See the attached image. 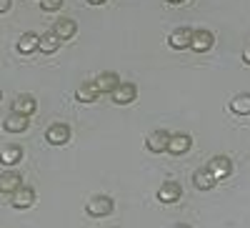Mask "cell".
<instances>
[{
    "label": "cell",
    "mask_w": 250,
    "mask_h": 228,
    "mask_svg": "<svg viewBox=\"0 0 250 228\" xmlns=\"http://www.w3.org/2000/svg\"><path fill=\"white\" fill-rule=\"evenodd\" d=\"M20 158H23V148L20 146H8V148L0 151V163L3 165H18Z\"/></svg>",
    "instance_id": "cell-19"
},
{
    "label": "cell",
    "mask_w": 250,
    "mask_h": 228,
    "mask_svg": "<svg viewBox=\"0 0 250 228\" xmlns=\"http://www.w3.org/2000/svg\"><path fill=\"white\" fill-rule=\"evenodd\" d=\"M60 43H62V40L50 30V33H45V35H40V48H38V50H43L45 55H50V53H55V50L60 48Z\"/></svg>",
    "instance_id": "cell-21"
},
{
    "label": "cell",
    "mask_w": 250,
    "mask_h": 228,
    "mask_svg": "<svg viewBox=\"0 0 250 228\" xmlns=\"http://www.w3.org/2000/svg\"><path fill=\"white\" fill-rule=\"evenodd\" d=\"M13 5V0H0V13H8Z\"/></svg>",
    "instance_id": "cell-23"
},
{
    "label": "cell",
    "mask_w": 250,
    "mask_h": 228,
    "mask_svg": "<svg viewBox=\"0 0 250 228\" xmlns=\"http://www.w3.org/2000/svg\"><path fill=\"white\" fill-rule=\"evenodd\" d=\"M23 185V176L18 171H5L0 176V193H15Z\"/></svg>",
    "instance_id": "cell-13"
},
{
    "label": "cell",
    "mask_w": 250,
    "mask_h": 228,
    "mask_svg": "<svg viewBox=\"0 0 250 228\" xmlns=\"http://www.w3.org/2000/svg\"><path fill=\"white\" fill-rule=\"evenodd\" d=\"M243 60H245V63H248V66H250V46H248V48H245V53H243Z\"/></svg>",
    "instance_id": "cell-24"
},
{
    "label": "cell",
    "mask_w": 250,
    "mask_h": 228,
    "mask_svg": "<svg viewBox=\"0 0 250 228\" xmlns=\"http://www.w3.org/2000/svg\"><path fill=\"white\" fill-rule=\"evenodd\" d=\"M60 5H62V0H43V3H40V8L45 13H55V10H60Z\"/></svg>",
    "instance_id": "cell-22"
},
{
    "label": "cell",
    "mask_w": 250,
    "mask_h": 228,
    "mask_svg": "<svg viewBox=\"0 0 250 228\" xmlns=\"http://www.w3.org/2000/svg\"><path fill=\"white\" fill-rule=\"evenodd\" d=\"M168 140H170V133L153 131L148 138H145V148H148L150 153H165L168 151Z\"/></svg>",
    "instance_id": "cell-7"
},
{
    "label": "cell",
    "mask_w": 250,
    "mask_h": 228,
    "mask_svg": "<svg viewBox=\"0 0 250 228\" xmlns=\"http://www.w3.org/2000/svg\"><path fill=\"white\" fill-rule=\"evenodd\" d=\"M98 95H100V91H98L95 80H85V83H80V86L75 88V100L78 103H95Z\"/></svg>",
    "instance_id": "cell-11"
},
{
    "label": "cell",
    "mask_w": 250,
    "mask_h": 228,
    "mask_svg": "<svg viewBox=\"0 0 250 228\" xmlns=\"http://www.w3.org/2000/svg\"><path fill=\"white\" fill-rule=\"evenodd\" d=\"M230 111L235 115H250V93H240L230 100Z\"/></svg>",
    "instance_id": "cell-20"
},
{
    "label": "cell",
    "mask_w": 250,
    "mask_h": 228,
    "mask_svg": "<svg viewBox=\"0 0 250 228\" xmlns=\"http://www.w3.org/2000/svg\"><path fill=\"white\" fill-rule=\"evenodd\" d=\"M35 108H38V103H35V98H33V95H28V93L18 95V98L13 100V113L33 115V113H35Z\"/></svg>",
    "instance_id": "cell-16"
},
{
    "label": "cell",
    "mask_w": 250,
    "mask_h": 228,
    "mask_svg": "<svg viewBox=\"0 0 250 228\" xmlns=\"http://www.w3.org/2000/svg\"><path fill=\"white\" fill-rule=\"evenodd\" d=\"M190 146H193V140H190V136H188V133H173L170 140H168V153L183 156V153L190 151Z\"/></svg>",
    "instance_id": "cell-9"
},
{
    "label": "cell",
    "mask_w": 250,
    "mask_h": 228,
    "mask_svg": "<svg viewBox=\"0 0 250 228\" xmlns=\"http://www.w3.org/2000/svg\"><path fill=\"white\" fill-rule=\"evenodd\" d=\"M173 228H190V226H185V223H178V226H173Z\"/></svg>",
    "instance_id": "cell-27"
},
{
    "label": "cell",
    "mask_w": 250,
    "mask_h": 228,
    "mask_svg": "<svg viewBox=\"0 0 250 228\" xmlns=\"http://www.w3.org/2000/svg\"><path fill=\"white\" fill-rule=\"evenodd\" d=\"M40 48V35L35 33H25V35H20L18 40V53H23V55H30Z\"/></svg>",
    "instance_id": "cell-18"
},
{
    "label": "cell",
    "mask_w": 250,
    "mask_h": 228,
    "mask_svg": "<svg viewBox=\"0 0 250 228\" xmlns=\"http://www.w3.org/2000/svg\"><path fill=\"white\" fill-rule=\"evenodd\" d=\"M33 203H35V191L30 188V185H20L15 193H10V205L18 208V211L33 208Z\"/></svg>",
    "instance_id": "cell-2"
},
{
    "label": "cell",
    "mask_w": 250,
    "mask_h": 228,
    "mask_svg": "<svg viewBox=\"0 0 250 228\" xmlns=\"http://www.w3.org/2000/svg\"><path fill=\"white\" fill-rule=\"evenodd\" d=\"M53 33H55L60 40H70V38L78 33V25H75V20H70V18H58L55 25H53Z\"/></svg>",
    "instance_id": "cell-14"
},
{
    "label": "cell",
    "mask_w": 250,
    "mask_h": 228,
    "mask_svg": "<svg viewBox=\"0 0 250 228\" xmlns=\"http://www.w3.org/2000/svg\"><path fill=\"white\" fill-rule=\"evenodd\" d=\"M215 43V35L210 30H205V28H198L193 30V38H190V50L195 53H205V50H210Z\"/></svg>",
    "instance_id": "cell-3"
},
{
    "label": "cell",
    "mask_w": 250,
    "mask_h": 228,
    "mask_svg": "<svg viewBox=\"0 0 250 228\" xmlns=\"http://www.w3.org/2000/svg\"><path fill=\"white\" fill-rule=\"evenodd\" d=\"M190 38H193L190 28H175L168 38V43L173 50H185V48H190Z\"/></svg>",
    "instance_id": "cell-12"
},
{
    "label": "cell",
    "mask_w": 250,
    "mask_h": 228,
    "mask_svg": "<svg viewBox=\"0 0 250 228\" xmlns=\"http://www.w3.org/2000/svg\"><path fill=\"white\" fill-rule=\"evenodd\" d=\"M208 171H210L218 181H223V178H228L233 173V163L225 156H215V158H210V163H208Z\"/></svg>",
    "instance_id": "cell-8"
},
{
    "label": "cell",
    "mask_w": 250,
    "mask_h": 228,
    "mask_svg": "<svg viewBox=\"0 0 250 228\" xmlns=\"http://www.w3.org/2000/svg\"><path fill=\"white\" fill-rule=\"evenodd\" d=\"M85 211H88V216H93V218H105V216L113 213V198H110V196H95V198L88 201Z\"/></svg>",
    "instance_id": "cell-1"
},
{
    "label": "cell",
    "mask_w": 250,
    "mask_h": 228,
    "mask_svg": "<svg viewBox=\"0 0 250 228\" xmlns=\"http://www.w3.org/2000/svg\"><path fill=\"white\" fill-rule=\"evenodd\" d=\"M95 83H98V91H100V93H113V91L120 86V78H118V73L105 70V73H100V75L95 78Z\"/></svg>",
    "instance_id": "cell-15"
},
{
    "label": "cell",
    "mask_w": 250,
    "mask_h": 228,
    "mask_svg": "<svg viewBox=\"0 0 250 228\" xmlns=\"http://www.w3.org/2000/svg\"><path fill=\"white\" fill-rule=\"evenodd\" d=\"M193 183H195V188H200V191H210L213 185L218 183V178L208 171V168H198V171L193 173Z\"/></svg>",
    "instance_id": "cell-17"
},
{
    "label": "cell",
    "mask_w": 250,
    "mask_h": 228,
    "mask_svg": "<svg viewBox=\"0 0 250 228\" xmlns=\"http://www.w3.org/2000/svg\"><path fill=\"white\" fill-rule=\"evenodd\" d=\"M30 128V115H23V113H10L5 120H3V131L5 133H25Z\"/></svg>",
    "instance_id": "cell-5"
},
{
    "label": "cell",
    "mask_w": 250,
    "mask_h": 228,
    "mask_svg": "<svg viewBox=\"0 0 250 228\" xmlns=\"http://www.w3.org/2000/svg\"><path fill=\"white\" fill-rule=\"evenodd\" d=\"M168 3H173V5H178V3H185V0H168Z\"/></svg>",
    "instance_id": "cell-26"
},
{
    "label": "cell",
    "mask_w": 250,
    "mask_h": 228,
    "mask_svg": "<svg viewBox=\"0 0 250 228\" xmlns=\"http://www.w3.org/2000/svg\"><path fill=\"white\" fill-rule=\"evenodd\" d=\"M45 140L50 143V146H65V143L70 140L68 123H53V126L45 131Z\"/></svg>",
    "instance_id": "cell-4"
},
{
    "label": "cell",
    "mask_w": 250,
    "mask_h": 228,
    "mask_svg": "<svg viewBox=\"0 0 250 228\" xmlns=\"http://www.w3.org/2000/svg\"><path fill=\"white\" fill-rule=\"evenodd\" d=\"M138 95V88H135V83H123L120 80V86L110 93L113 103H118V106H128V103H133Z\"/></svg>",
    "instance_id": "cell-6"
},
{
    "label": "cell",
    "mask_w": 250,
    "mask_h": 228,
    "mask_svg": "<svg viewBox=\"0 0 250 228\" xmlns=\"http://www.w3.org/2000/svg\"><path fill=\"white\" fill-rule=\"evenodd\" d=\"M155 196H158V201H160V203H175V201L183 196V188H180V183L168 181V183H163V185H160Z\"/></svg>",
    "instance_id": "cell-10"
},
{
    "label": "cell",
    "mask_w": 250,
    "mask_h": 228,
    "mask_svg": "<svg viewBox=\"0 0 250 228\" xmlns=\"http://www.w3.org/2000/svg\"><path fill=\"white\" fill-rule=\"evenodd\" d=\"M0 100H3V93H0Z\"/></svg>",
    "instance_id": "cell-28"
},
{
    "label": "cell",
    "mask_w": 250,
    "mask_h": 228,
    "mask_svg": "<svg viewBox=\"0 0 250 228\" xmlns=\"http://www.w3.org/2000/svg\"><path fill=\"white\" fill-rule=\"evenodd\" d=\"M88 3H90V5H103L105 0H88Z\"/></svg>",
    "instance_id": "cell-25"
}]
</instances>
